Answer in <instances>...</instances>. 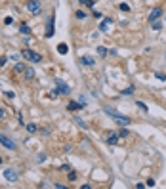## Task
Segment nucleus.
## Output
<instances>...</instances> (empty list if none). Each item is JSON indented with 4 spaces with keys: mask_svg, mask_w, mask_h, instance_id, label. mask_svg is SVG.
<instances>
[{
    "mask_svg": "<svg viewBox=\"0 0 166 189\" xmlns=\"http://www.w3.org/2000/svg\"><path fill=\"white\" fill-rule=\"evenodd\" d=\"M103 111H105V115L113 116L115 122H116L118 126H128V124L132 122V121H130V116H124V115H120V113H116V111H115V109H111V107H105Z\"/></svg>",
    "mask_w": 166,
    "mask_h": 189,
    "instance_id": "nucleus-1",
    "label": "nucleus"
},
{
    "mask_svg": "<svg viewBox=\"0 0 166 189\" xmlns=\"http://www.w3.org/2000/svg\"><path fill=\"white\" fill-rule=\"evenodd\" d=\"M27 12L31 15H38L42 12V4H40V0H27V4H25Z\"/></svg>",
    "mask_w": 166,
    "mask_h": 189,
    "instance_id": "nucleus-2",
    "label": "nucleus"
},
{
    "mask_svg": "<svg viewBox=\"0 0 166 189\" xmlns=\"http://www.w3.org/2000/svg\"><path fill=\"white\" fill-rule=\"evenodd\" d=\"M21 56L25 57V59H29L31 63H38V61H42V56L38 54V52H33V50H29V48H25L21 52Z\"/></svg>",
    "mask_w": 166,
    "mask_h": 189,
    "instance_id": "nucleus-3",
    "label": "nucleus"
},
{
    "mask_svg": "<svg viewBox=\"0 0 166 189\" xmlns=\"http://www.w3.org/2000/svg\"><path fill=\"white\" fill-rule=\"evenodd\" d=\"M56 94H59V96H69V94H71V88H69L63 80L56 78Z\"/></svg>",
    "mask_w": 166,
    "mask_h": 189,
    "instance_id": "nucleus-4",
    "label": "nucleus"
},
{
    "mask_svg": "<svg viewBox=\"0 0 166 189\" xmlns=\"http://www.w3.org/2000/svg\"><path fill=\"white\" fill-rule=\"evenodd\" d=\"M0 143H2L6 149H10V151H15V147H17V145H15V141L10 139L6 134H0Z\"/></svg>",
    "mask_w": 166,
    "mask_h": 189,
    "instance_id": "nucleus-5",
    "label": "nucleus"
},
{
    "mask_svg": "<svg viewBox=\"0 0 166 189\" xmlns=\"http://www.w3.org/2000/svg\"><path fill=\"white\" fill-rule=\"evenodd\" d=\"M4 178H6V181H10V183H15V181H19V174H17L15 170H12V168L4 170Z\"/></svg>",
    "mask_w": 166,
    "mask_h": 189,
    "instance_id": "nucleus-6",
    "label": "nucleus"
},
{
    "mask_svg": "<svg viewBox=\"0 0 166 189\" xmlns=\"http://www.w3.org/2000/svg\"><path fill=\"white\" fill-rule=\"evenodd\" d=\"M111 27H113V19H111V17L101 19V23H99V31H101V33H107Z\"/></svg>",
    "mask_w": 166,
    "mask_h": 189,
    "instance_id": "nucleus-7",
    "label": "nucleus"
},
{
    "mask_svg": "<svg viewBox=\"0 0 166 189\" xmlns=\"http://www.w3.org/2000/svg\"><path fill=\"white\" fill-rule=\"evenodd\" d=\"M160 15H162V8H153V10H151V14H149V21L153 23V21L160 19Z\"/></svg>",
    "mask_w": 166,
    "mask_h": 189,
    "instance_id": "nucleus-8",
    "label": "nucleus"
},
{
    "mask_svg": "<svg viewBox=\"0 0 166 189\" xmlns=\"http://www.w3.org/2000/svg\"><path fill=\"white\" fill-rule=\"evenodd\" d=\"M118 139H120V136L111 132V134H109V138H107V143H109V145H116V143H118Z\"/></svg>",
    "mask_w": 166,
    "mask_h": 189,
    "instance_id": "nucleus-9",
    "label": "nucleus"
},
{
    "mask_svg": "<svg viewBox=\"0 0 166 189\" xmlns=\"http://www.w3.org/2000/svg\"><path fill=\"white\" fill-rule=\"evenodd\" d=\"M82 65H86V67H94V65H96V59H94L92 56H84V57H82Z\"/></svg>",
    "mask_w": 166,
    "mask_h": 189,
    "instance_id": "nucleus-10",
    "label": "nucleus"
},
{
    "mask_svg": "<svg viewBox=\"0 0 166 189\" xmlns=\"http://www.w3.org/2000/svg\"><path fill=\"white\" fill-rule=\"evenodd\" d=\"M54 17H56V15L52 14V15H50V19H48V33H46L48 36H52V35H54Z\"/></svg>",
    "mask_w": 166,
    "mask_h": 189,
    "instance_id": "nucleus-11",
    "label": "nucleus"
},
{
    "mask_svg": "<svg viewBox=\"0 0 166 189\" xmlns=\"http://www.w3.org/2000/svg\"><path fill=\"white\" fill-rule=\"evenodd\" d=\"M25 65H23V63H15L13 65V73H17V75H21V73H25Z\"/></svg>",
    "mask_w": 166,
    "mask_h": 189,
    "instance_id": "nucleus-12",
    "label": "nucleus"
},
{
    "mask_svg": "<svg viewBox=\"0 0 166 189\" xmlns=\"http://www.w3.org/2000/svg\"><path fill=\"white\" fill-rule=\"evenodd\" d=\"M84 105H80V103H77V101H71L69 105H67V109L69 111H78V109H82Z\"/></svg>",
    "mask_w": 166,
    "mask_h": 189,
    "instance_id": "nucleus-13",
    "label": "nucleus"
},
{
    "mask_svg": "<svg viewBox=\"0 0 166 189\" xmlns=\"http://www.w3.org/2000/svg\"><path fill=\"white\" fill-rule=\"evenodd\" d=\"M75 122H77L82 130H88V122H84V119H80V116H75Z\"/></svg>",
    "mask_w": 166,
    "mask_h": 189,
    "instance_id": "nucleus-14",
    "label": "nucleus"
},
{
    "mask_svg": "<svg viewBox=\"0 0 166 189\" xmlns=\"http://www.w3.org/2000/svg\"><path fill=\"white\" fill-rule=\"evenodd\" d=\"M23 77H25L27 80H33V78H35V71H33V69H25V73H23Z\"/></svg>",
    "mask_w": 166,
    "mask_h": 189,
    "instance_id": "nucleus-15",
    "label": "nucleus"
},
{
    "mask_svg": "<svg viewBox=\"0 0 166 189\" xmlns=\"http://www.w3.org/2000/svg\"><path fill=\"white\" fill-rule=\"evenodd\" d=\"M107 54H109V50L105 48V46H98V56H99V57H105Z\"/></svg>",
    "mask_w": 166,
    "mask_h": 189,
    "instance_id": "nucleus-16",
    "label": "nucleus"
},
{
    "mask_svg": "<svg viewBox=\"0 0 166 189\" xmlns=\"http://www.w3.org/2000/svg\"><path fill=\"white\" fill-rule=\"evenodd\" d=\"M19 31H21V35H31V29L25 25V23H23V25L19 27Z\"/></svg>",
    "mask_w": 166,
    "mask_h": 189,
    "instance_id": "nucleus-17",
    "label": "nucleus"
},
{
    "mask_svg": "<svg viewBox=\"0 0 166 189\" xmlns=\"http://www.w3.org/2000/svg\"><path fill=\"white\" fill-rule=\"evenodd\" d=\"M162 29V23L157 19V21H153V31H160Z\"/></svg>",
    "mask_w": 166,
    "mask_h": 189,
    "instance_id": "nucleus-18",
    "label": "nucleus"
},
{
    "mask_svg": "<svg viewBox=\"0 0 166 189\" xmlns=\"http://www.w3.org/2000/svg\"><path fill=\"white\" fill-rule=\"evenodd\" d=\"M75 15H77V19H86V14H84L82 10H77V12H75Z\"/></svg>",
    "mask_w": 166,
    "mask_h": 189,
    "instance_id": "nucleus-19",
    "label": "nucleus"
},
{
    "mask_svg": "<svg viewBox=\"0 0 166 189\" xmlns=\"http://www.w3.org/2000/svg\"><path fill=\"white\" fill-rule=\"evenodd\" d=\"M27 132H29V134H35V132H36V124H33V122L27 124Z\"/></svg>",
    "mask_w": 166,
    "mask_h": 189,
    "instance_id": "nucleus-20",
    "label": "nucleus"
},
{
    "mask_svg": "<svg viewBox=\"0 0 166 189\" xmlns=\"http://www.w3.org/2000/svg\"><path fill=\"white\" fill-rule=\"evenodd\" d=\"M136 105H139V109H141V111H143V113H147V105H145L143 101H137Z\"/></svg>",
    "mask_w": 166,
    "mask_h": 189,
    "instance_id": "nucleus-21",
    "label": "nucleus"
},
{
    "mask_svg": "<svg viewBox=\"0 0 166 189\" xmlns=\"http://www.w3.org/2000/svg\"><path fill=\"white\" fill-rule=\"evenodd\" d=\"M130 94H134V88H132V86L126 88V90H122V96H130Z\"/></svg>",
    "mask_w": 166,
    "mask_h": 189,
    "instance_id": "nucleus-22",
    "label": "nucleus"
},
{
    "mask_svg": "<svg viewBox=\"0 0 166 189\" xmlns=\"http://www.w3.org/2000/svg\"><path fill=\"white\" fill-rule=\"evenodd\" d=\"M57 50H59V54H67V46H65V44H59Z\"/></svg>",
    "mask_w": 166,
    "mask_h": 189,
    "instance_id": "nucleus-23",
    "label": "nucleus"
},
{
    "mask_svg": "<svg viewBox=\"0 0 166 189\" xmlns=\"http://www.w3.org/2000/svg\"><path fill=\"white\" fill-rule=\"evenodd\" d=\"M78 2H80V4H88L90 8L94 6V0H78Z\"/></svg>",
    "mask_w": 166,
    "mask_h": 189,
    "instance_id": "nucleus-24",
    "label": "nucleus"
},
{
    "mask_svg": "<svg viewBox=\"0 0 166 189\" xmlns=\"http://www.w3.org/2000/svg\"><path fill=\"white\" fill-rule=\"evenodd\" d=\"M145 185H147V187H155V180H153V178H149V180L145 181Z\"/></svg>",
    "mask_w": 166,
    "mask_h": 189,
    "instance_id": "nucleus-25",
    "label": "nucleus"
},
{
    "mask_svg": "<svg viewBox=\"0 0 166 189\" xmlns=\"http://www.w3.org/2000/svg\"><path fill=\"white\" fill-rule=\"evenodd\" d=\"M69 180H71V181L77 180V172H69Z\"/></svg>",
    "mask_w": 166,
    "mask_h": 189,
    "instance_id": "nucleus-26",
    "label": "nucleus"
},
{
    "mask_svg": "<svg viewBox=\"0 0 166 189\" xmlns=\"http://www.w3.org/2000/svg\"><path fill=\"white\" fill-rule=\"evenodd\" d=\"M118 136H120V138H126V136H128V130H120V132H118Z\"/></svg>",
    "mask_w": 166,
    "mask_h": 189,
    "instance_id": "nucleus-27",
    "label": "nucleus"
},
{
    "mask_svg": "<svg viewBox=\"0 0 166 189\" xmlns=\"http://www.w3.org/2000/svg\"><path fill=\"white\" fill-rule=\"evenodd\" d=\"M120 10H122V12H128V10H130V6H128V4H120Z\"/></svg>",
    "mask_w": 166,
    "mask_h": 189,
    "instance_id": "nucleus-28",
    "label": "nucleus"
},
{
    "mask_svg": "<svg viewBox=\"0 0 166 189\" xmlns=\"http://www.w3.org/2000/svg\"><path fill=\"white\" fill-rule=\"evenodd\" d=\"M157 78H158V80H166V75H162V73H157Z\"/></svg>",
    "mask_w": 166,
    "mask_h": 189,
    "instance_id": "nucleus-29",
    "label": "nucleus"
},
{
    "mask_svg": "<svg viewBox=\"0 0 166 189\" xmlns=\"http://www.w3.org/2000/svg\"><path fill=\"white\" fill-rule=\"evenodd\" d=\"M61 170H63V172H67V170H71V166H69V164H63V166H61Z\"/></svg>",
    "mask_w": 166,
    "mask_h": 189,
    "instance_id": "nucleus-30",
    "label": "nucleus"
},
{
    "mask_svg": "<svg viewBox=\"0 0 166 189\" xmlns=\"http://www.w3.org/2000/svg\"><path fill=\"white\" fill-rule=\"evenodd\" d=\"M4 116H6V111H4L2 107H0V119H4Z\"/></svg>",
    "mask_w": 166,
    "mask_h": 189,
    "instance_id": "nucleus-31",
    "label": "nucleus"
},
{
    "mask_svg": "<svg viewBox=\"0 0 166 189\" xmlns=\"http://www.w3.org/2000/svg\"><path fill=\"white\" fill-rule=\"evenodd\" d=\"M0 164H2V159H0Z\"/></svg>",
    "mask_w": 166,
    "mask_h": 189,
    "instance_id": "nucleus-32",
    "label": "nucleus"
}]
</instances>
